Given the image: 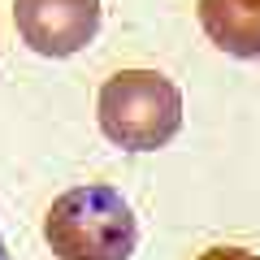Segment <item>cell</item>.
<instances>
[{"label": "cell", "instance_id": "6da1fadb", "mask_svg": "<svg viewBox=\"0 0 260 260\" xmlns=\"http://www.w3.org/2000/svg\"><path fill=\"white\" fill-rule=\"evenodd\" d=\"M44 239L56 260H130L139 247V221L117 186L87 182L52 200Z\"/></svg>", "mask_w": 260, "mask_h": 260}, {"label": "cell", "instance_id": "7a4b0ae2", "mask_svg": "<svg viewBox=\"0 0 260 260\" xmlns=\"http://www.w3.org/2000/svg\"><path fill=\"white\" fill-rule=\"evenodd\" d=\"M104 139L126 152H156L182 130V91L160 70H117L95 100Z\"/></svg>", "mask_w": 260, "mask_h": 260}, {"label": "cell", "instance_id": "3957f363", "mask_svg": "<svg viewBox=\"0 0 260 260\" xmlns=\"http://www.w3.org/2000/svg\"><path fill=\"white\" fill-rule=\"evenodd\" d=\"M100 0H13V22L30 52L39 56H74L100 35Z\"/></svg>", "mask_w": 260, "mask_h": 260}, {"label": "cell", "instance_id": "277c9868", "mask_svg": "<svg viewBox=\"0 0 260 260\" xmlns=\"http://www.w3.org/2000/svg\"><path fill=\"white\" fill-rule=\"evenodd\" d=\"M200 26L221 52L260 56V0H200Z\"/></svg>", "mask_w": 260, "mask_h": 260}, {"label": "cell", "instance_id": "5b68a950", "mask_svg": "<svg viewBox=\"0 0 260 260\" xmlns=\"http://www.w3.org/2000/svg\"><path fill=\"white\" fill-rule=\"evenodd\" d=\"M195 260H260V256L247 251V247H208V251H200Z\"/></svg>", "mask_w": 260, "mask_h": 260}, {"label": "cell", "instance_id": "8992f818", "mask_svg": "<svg viewBox=\"0 0 260 260\" xmlns=\"http://www.w3.org/2000/svg\"><path fill=\"white\" fill-rule=\"evenodd\" d=\"M0 260H9V251H5V239H0Z\"/></svg>", "mask_w": 260, "mask_h": 260}]
</instances>
